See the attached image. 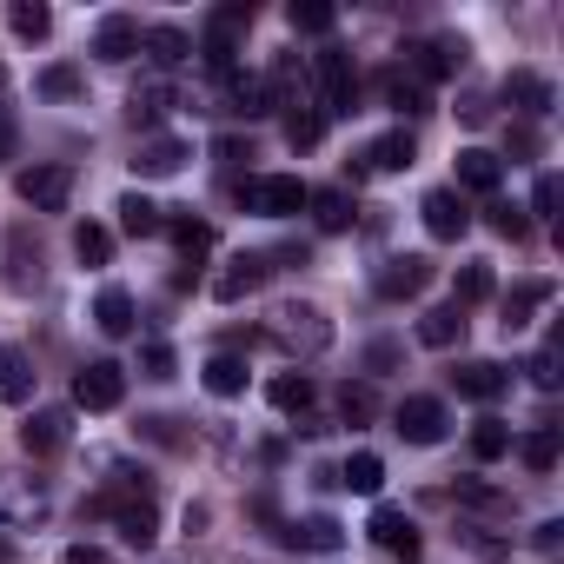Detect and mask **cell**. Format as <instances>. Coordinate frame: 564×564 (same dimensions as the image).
Wrapping results in <instances>:
<instances>
[{"mask_svg":"<svg viewBox=\"0 0 564 564\" xmlns=\"http://www.w3.org/2000/svg\"><path fill=\"white\" fill-rule=\"evenodd\" d=\"M265 339L286 352V359H319L326 346H333V319L319 313V306H272V319H265Z\"/></svg>","mask_w":564,"mask_h":564,"instance_id":"cell-1","label":"cell"},{"mask_svg":"<svg viewBox=\"0 0 564 564\" xmlns=\"http://www.w3.org/2000/svg\"><path fill=\"white\" fill-rule=\"evenodd\" d=\"M246 28H252V8H246V0H226V8L206 14L199 54H206L213 74H232V67H239V41H246Z\"/></svg>","mask_w":564,"mask_h":564,"instance_id":"cell-2","label":"cell"},{"mask_svg":"<svg viewBox=\"0 0 564 564\" xmlns=\"http://www.w3.org/2000/svg\"><path fill=\"white\" fill-rule=\"evenodd\" d=\"M239 206L246 213H265V219H293L306 206V180L300 173H259L239 186Z\"/></svg>","mask_w":564,"mask_h":564,"instance_id":"cell-3","label":"cell"},{"mask_svg":"<svg viewBox=\"0 0 564 564\" xmlns=\"http://www.w3.org/2000/svg\"><path fill=\"white\" fill-rule=\"evenodd\" d=\"M313 74H319V87H326V113L352 120V113H359V80H352V54H346V47H319Z\"/></svg>","mask_w":564,"mask_h":564,"instance_id":"cell-4","label":"cell"},{"mask_svg":"<svg viewBox=\"0 0 564 564\" xmlns=\"http://www.w3.org/2000/svg\"><path fill=\"white\" fill-rule=\"evenodd\" d=\"M120 399H127V366H113V359L80 366V379H74V405L80 412H113Z\"/></svg>","mask_w":564,"mask_h":564,"instance_id":"cell-5","label":"cell"},{"mask_svg":"<svg viewBox=\"0 0 564 564\" xmlns=\"http://www.w3.org/2000/svg\"><path fill=\"white\" fill-rule=\"evenodd\" d=\"M0 252H8V286H14V293H41V279H47V252H41V239H28V226H8Z\"/></svg>","mask_w":564,"mask_h":564,"instance_id":"cell-6","label":"cell"},{"mask_svg":"<svg viewBox=\"0 0 564 564\" xmlns=\"http://www.w3.org/2000/svg\"><path fill=\"white\" fill-rule=\"evenodd\" d=\"M21 199L34 206V213H67V199H74V166H21Z\"/></svg>","mask_w":564,"mask_h":564,"instance_id":"cell-7","label":"cell"},{"mask_svg":"<svg viewBox=\"0 0 564 564\" xmlns=\"http://www.w3.org/2000/svg\"><path fill=\"white\" fill-rule=\"evenodd\" d=\"M372 286H379V300H419V293L432 286V259H425V252H399V259L379 265Z\"/></svg>","mask_w":564,"mask_h":564,"instance_id":"cell-8","label":"cell"},{"mask_svg":"<svg viewBox=\"0 0 564 564\" xmlns=\"http://www.w3.org/2000/svg\"><path fill=\"white\" fill-rule=\"evenodd\" d=\"M392 432H399L405 445H438V438H445V405L425 399V392H412V399L392 412Z\"/></svg>","mask_w":564,"mask_h":564,"instance_id":"cell-9","label":"cell"},{"mask_svg":"<svg viewBox=\"0 0 564 564\" xmlns=\"http://www.w3.org/2000/svg\"><path fill=\"white\" fill-rule=\"evenodd\" d=\"M265 272H272V265H265L259 252H232V259H226V272L213 279V300H219V306H239V300H252V293L265 286Z\"/></svg>","mask_w":564,"mask_h":564,"instance_id":"cell-10","label":"cell"},{"mask_svg":"<svg viewBox=\"0 0 564 564\" xmlns=\"http://www.w3.org/2000/svg\"><path fill=\"white\" fill-rule=\"evenodd\" d=\"M366 531H372V544H379V551H392V557H405V564H412V557L425 551V538H419V524H412V518H405L399 505H379Z\"/></svg>","mask_w":564,"mask_h":564,"instance_id":"cell-11","label":"cell"},{"mask_svg":"<svg viewBox=\"0 0 564 564\" xmlns=\"http://www.w3.org/2000/svg\"><path fill=\"white\" fill-rule=\"evenodd\" d=\"M186 160H193V147H186L180 133H153V140H140V153H133V173H140V180H173Z\"/></svg>","mask_w":564,"mask_h":564,"instance_id":"cell-12","label":"cell"},{"mask_svg":"<svg viewBox=\"0 0 564 564\" xmlns=\"http://www.w3.org/2000/svg\"><path fill=\"white\" fill-rule=\"evenodd\" d=\"M425 232L432 239H465L471 232V206H465V193H452V186H438V193H425Z\"/></svg>","mask_w":564,"mask_h":564,"instance_id":"cell-13","label":"cell"},{"mask_svg":"<svg viewBox=\"0 0 564 564\" xmlns=\"http://www.w3.org/2000/svg\"><path fill=\"white\" fill-rule=\"evenodd\" d=\"M498 186H505V160L485 153V147H465V153H458V186H452V193H485V199H498Z\"/></svg>","mask_w":564,"mask_h":564,"instance_id":"cell-14","label":"cell"},{"mask_svg":"<svg viewBox=\"0 0 564 564\" xmlns=\"http://www.w3.org/2000/svg\"><path fill=\"white\" fill-rule=\"evenodd\" d=\"M405 54H412V67H419V87H425V80H445V74L465 67V41H452V34H445V41H412Z\"/></svg>","mask_w":564,"mask_h":564,"instance_id":"cell-15","label":"cell"},{"mask_svg":"<svg viewBox=\"0 0 564 564\" xmlns=\"http://www.w3.org/2000/svg\"><path fill=\"white\" fill-rule=\"evenodd\" d=\"M505 100H511L518 113H531V120H544V113L557 107L551 80H544V74H531V67H511V74H505Z\"/></svg>","mask_w":564,"mask_h":564,"instance_id":"cell-16","label":"cell"},{"mask_svg":"<svg viewBox=\"0 0 564 564\" xmlns=\"http://www.w3.org/2000/svg\"><path fill=\"white\" fill-rule=\"evenodd\" d=\"M412 160H419V140H412L405 127H392V133H379V140H372V147L359 153V166H366V173H405Z\"/></svg>","mask_w":564,"mask_h":564,"instance_id":"cell-17","label":"cell"},{"mask_svg":"<svg viewBox=\"0 0 564 564\" xmlns=\"http://www.w3.org/2000/svg\"><path fill=\"white\" fill-rule=\"evenodd\" d=\"M452 386H458V399H478V405H491V399L511 386V372H505L498 359H465V366L452 372Z\"/></svg>","mask_w":564,"mask_h":564,"instance_id":"cell-18","label":"cell"},{"mask_svg":"<svg viewBox=\"0 0 564 564\" xmlns=\"http://www.w3.org/2000/svg\"><path fill=\"white\" fill-rule=\"evenodd\" d=\"M226 107H232V113H246V120H265L279 100H272L265 74H239V67H232V74H226Z\"/></svg>","mask_w":564,"mask_h":564,"instance_id":"cell-19","label":"cell"},{"mask_svg":"<svg viewBox=\"0 0 564 564\" xmlns=\"http://www.w3.org/2000/svg\"><path fill=\"white\" fill-rule=\"evenodd\" d=\"M306 206H313L319 232H352V219H359V206H352L346 186H306Z\"/></svg>","mask_w":564,"mask_h":564,"instance_id":"cell-20","label":"cell"},{"mask_svg":"<svg viewBox=\"0 0 564 564\" xmlns=\"http://www.w3.org/2000/svg\"><path fill=\"white\" fill-rule=\"evenodd\" d=\"M279 544H293V551H339L346 544V524L339 518H306V524H279Z\"/></svg>","mask_w":564,"mask_h":564,"instance_id":"cell-21","label":"cell"},{"mask_svg":"<svg viewBox=\"0 0 564 564\" xmlns=\"http://www.w3.org/2000/svg\"><path fill=\"white\" fill-rule=\"evenodd\" d=\"M34 359L21 352V346H0V405H28L34 399Z\"/></svg>","mask_w":564,"mask_h":564,"instance_id":"cell-22","label":"cell"},{"mask_svg":"<svg viewBox=\"0 0 564 564\" xmlns=\"http://www.w3.org/2000/svg\"><path fill=\"white\" fill-rule=\"evenodd\" d=\"M94 54H100V61H113V67H120V61H133V54H140V21H133V14H107V21H100V34H94Z\"/></svg>","mask_w":564,"mask_h":564,"instance_id":"cell-23","label":"cell"},{"mask_svg":"<svg viewBox=\"0 0 564 564\" xmlns=\"http://www.w3.org/2000/svg\"><path fill=\"white\" fill-rule=\"evenodd\" d=\"M67 432H74L67 412H34V419L21 425V452H28V458H54V452L67 445Z\"/></svg>","mask_w":564,"mask_h":564,"instance_id":"cell-24","label":"cell"},{"mask_svg":"<svg viewBox=\"0 0 564 564\" xmlns=\"http://www.w3.org/2000/svg\"><path fill=\"white\" fill-rule=\"evenodd\" d=\"M265 399L279 405V412H286V419H313V372H279L272 386H265Z\"/></svg>","mask_w":564,"mask_h":564,"instance_id":"cell-25","label":"cell"},{"mask_svg":"<svg viewBox=\"0 0 564 564\" xmlns=\"http://www.w3.org/2000/svg\"><path fill=\"white\" fill-rule=\"evenodd\" d=\"M140 47L153 54V67H180V61H193V34H186V28H173V21L147 28V34H140Z\"/></svg>","mask_w":564,"mask_h":564,"instance_id":"cell-26","label":"cell"},{"mask_svg":"<svg viewBox=\"0 0 564 564\" xmlns=\"http://www.w3.org/2000/svg\"><path fill=\"white\" fill-rule=\"evenodd\" d=\"M94 326H100L107 339H133V293H127V286H107V293L94 300Z\"/></svg>","mask_w":564,"mask_h":564,"instance_id":"cell-27","label":"cell"},{"mask_svg":"<svg viewBox=\"0 0 564 564\" xmlns=\"http://www.w3.org/2000/svg\"><path fill=\"white\" fill-rule=\"evenodd\" d=\"M544 300H551V279H518V286L505 293V333H524Z\"/></svg>","mask_w":564,"mask_h":564,"instance_id":"cell-28","label":"cell"},{"mask_svg":"<svg viewBox=\"0 0 564 564\" xmlns=\"http://www.w3.org/2000/svg\"><path fill=\"white\" fill-rule=\"evenodd\" d=\"M491 300V265L485 259H465L458 272H452V306L465 313V306H485Z\"/></svg>","mask_w":564,"mask_h":564,"instance_id":"cell-29","label":"cell"},{"mask_svg":"<svg viewBox=\"0 0 564 564\" xmlns=\"http://www.w3.org/2000/svg\"><path fill=\"white\" fill-rule=\"evenodd\" d=\"M120 232H133V239H153V232H166V219H160V206L147 199V193H120Z\"/></svg>","mask_w":564,"mask_h":564,"instance_id":"cell-30","label":"cell"},{"mask_svg":"<svg viewBox=\"0 0 564 564\" xmlns=\"http://www.w3.org/2000/svg\"><path fill=\"white\" fill-rule=\"evenodd\" d=\"M419 339H425L432 352H452V346L465 339V313H458V306H432V313L419 319Z\"/></svg>","mask_w":564,"mask_h":564,"instance_id":"cell-31","label":"cell"},{"mask_svg":"<svg viewBox=\"0 0 564 564\" xmlns=\"http://www.w3.org/2000/svg\"><path fill=\"white\" fill-rule=\"evenodd\" d=\"M166 107H173V87H166V80H140V87L127 94V120H133V127H153Z\"/></svg>","mask_w":564,"mask_h":564,"instance_id":"cell-32","label":"cell"},{"mask_svg":"<svg viewBox=\"0 0 564 564\" xmlns=\"http://www.w3.org/2000/svg\"><path fill=\"white\" fill-rule=\"evenodd\" d=\"M199 379H206V392H213V399H239V392H246V359H232V352H213Z\"/></svg>","mask_w":564,"mask_h":564,"instance_id":"cell-33","label":"cell"},{"mask_svg":"<svg viewBox=\"0 0 564 564\" xmlns=\"http://www.w3.org/2000/svg\"><path fill=\"white\" fill-rule=\"evenodd\" d=\"M339 485H352L359 498H379V485H386V458H379V452H352V458L339 465Z\"/></svg>","mask_w":564,"mask_h":564,"instance_id":"cell-34","label":"cell"},{"mask_svg":"<svg viewBox=\"0 0 564 564\" xmlns=\"http://www.w3.org/2000/svg\"><path fill=\"white\" fill-rule=\"evenodd\" d=\"M379 94H386V107H399V113H432V94H425L412 74H399V67L379 80Z\"/></svg>","mask_w":564,"mask_h":564,"instance_id":"cell-35","label":"cell"},{"mask_svg":"<svg viewBox=\"0 0 564 564\" xmlns=\"http://www.w3.org/2000/svg\"><path fill=\"white\" fill-rule=\"evenodd\" d=\"M339 419H346V425H372V419H379L372 379H346V386H339Z\"/></svg>","mask_w":564,"mask_h":564,"instance_id":"cell-36","label":"cell"},{"mask_svg":"<svg viewBox=\"0 0 564 564\" xmlns=\"http://www.w3.org/2000/svg\"><path fill=\"white\" fill-rule=\"evenodd\" d=\"M286 21H293V34H333L339 28V8H333V0H293Z\"/></svg>","mask_w":564,"mask_h":564,"instance_id":"cell-37","label":"cell"},{"mask_svg":"<svg viewBox=\"0 0 564 564\" xmlns=\"http://www.w3.org/2000/svg\"><path fill=\"white\" fill-rule=\"evenodd\" d=\"M166 232H173V246H180L186 265H199V259L213 252V226H206V219H166Z\"/></svg>","mask_w":564,"mask_h":564,"instance_id":"cell-38","label":"cell"},{"mask_svg":"<svg viewBox=\"0 0 564 564\" xmlns=\"http://www.w3.org/2000/svg\"><path fill=\"white\" fill-rule=\"evenodd\" d=\"M505 452H511V425H505V419H478V425H471V458H478V465H498Z\"/></svg>","mask_w":564,"mask_h":564,"instance_id":"cell-39","label":"cell"},{"mask_svg":"<svg viewBox=\"0 0 564 564\" xmlns=\"http://www.w3.org/2000/svg\"><path fill=\"white\" fill-rule=\"evenodd\" d=\"M319 140H326V113L293 107V113H286V147H293V153H306V147H319Z\"/></svg>","mask_w":564,"mask_h":564,"instance_id":"cell-40","label":"cell"},{"mask_svg":"<svg viewBox=\"0 0 564 564\" xmlns=\"http://www.w3.org/2000/svg\"><path fill=\"white\" fill-rule=\"evenodd\" d=\"M518 458H524L531 471H551V465H557V425H538V432H524V438H518Z\"/></svg>","mask_w":564,"mask_h":564,"instance_id":"cell-41","label":"cell"},{"mask_svg":"<svg viewBox=\"0 0 564 564\" xmlns=\"http://www.w3.org/2000/svg\"><path fill=\"white\" fill-rule=\"evenodd\" d=\"M8 28H14L21 41H47V34H54V14L41 8V0H21V8H8Z\"/></svg>","mask_w":564,"mask_h":564,"instance_id":"cell-42","label":"cell"},{"mask_svg":"<svg viewBox=\"0 0 564 564\" xmlns=\"http://www.w3.org/2000/svg\"><path fill=\"white\" fill-rule=\"evenodd\" d=\"M74 252H80V265H107L113 259V232L87 219V226H74Z\"/></svg>","mask_w":564,"mask_h":564,"instance_id":"cell-43","label":"cell"},{"mask_svg":"<svg viewBox=\"0 0 564 564\" xmlns=\"http://www.w3.org/2000/svg\"><path fill=\"white\" fill-rule=\"evenodd\" d=\"M458 505L491 511V518H505V511H511V498H505V491H491V485H478V478H458Z\"/></svg>","mask_w":564,"mask_h":564,"instance_id":"cell-44","label":"cell"},{"mask_svg":"<svg viewBox=\"0 0 564 564\" xmlns=\"http://www.w3.org/2000/svg\"><path fill=\"white\" fill-rule=\"evenodd\" d=\"M140 372H147V379H173V372H180L173 346H166V339H147V346H140Z\"/></svg>","mask_w":564,"mask_h":564,"instance_id":"cell-45","label":"cell"},{"mask_svg":"<svg viewBox=\"0 0 564 564\" xmlns=\"http://www.w3.org/2000/svg\"><path fill=\"white\" fill-rule=\"evenodd\" d=\"M80 87H87L80 67H47V74H41V94H47V100H74Z\"/></svg>","mask_w":564,"mask_h":564,"instance_id":"cell-46","label":"cell"},{"mask_svg":"<svg viewBox=\"0 0 564 564\" xmlns=\"http://www.w3.org/2000/svg\"><path fill=\"white\" fill-rule=\"evenodd\" d=\"M485 213H491V232H505V239H511V246H518V239H524V232H531V219H524V213H518V206H505V199H491V206H485Z\"/></svg>","mask_w":564,"mask_h":564,"instance_id":"cell-47","label":"cell"},{"mask_svg":"<svg viewBox=\"0 0 564 564\" xmlns=\"http://www.w3.org/2000/svg\"><path fill=\"white\" fill-rule=\"evenodd\" d=\"M531 551H538L544 564H557V557H564V518H544V524L531 531Z\"/></svg>","mask_w":564,"mask_h":564,"instance_id":"cell-48","label":"cell"},{"mask_svg":"<svg viewBox=\"0 0 564 564\" xmlns=\"http://www.w3.org/2000/svg\"><path fill=\"white\" fill-rule=\"evenodd\" d=\"M557 199H564L557 173H538V186H531V213H538V219H557Z\"/></svg>","mask_w":564,"mask_h":564,"instance_id":"cell-49","label":"cell"},{"mask_svg":"<svg viewBox=\"0 0 564 564\" xmlns=\"http://www.w3.org/2000/svg\"><path fill=\"white\" fill-rule=\"evenodd\" d=\"M524 372H531V386H538V392H551V386H557V339H551V346H538Z\"/></svg>","mask_w":564,"mask_h":564,"instance_id":"cell-50","label":"cell"},{"mask_svg":"<svg viewBox=\"0 0 564 564\" xmlns=\"http://www.w3.org/2000/svg\"><path fill=\"white\" fill-rule=\"evenodd\" d=\"M505 147H511L518 160H531V153H538V127H531V120H518V127L505 133Z\"/></svg>","mask_w":564,"mask_h":564,"instance_id":"cell-51","label":"cell"},{"mask_svg":"<svg viewBox=\"0 0 564 564\" xmlns=\"http://www.w3.org/2000/svg\"><path fill=\"white\" fill-rule=\"evenodd\" d=\"M399 359H405V352H399L392 339H379V346H366V372H392Z\"/></svg>","mask_w":564,"mask_h":564,"instance_id":"cell-52","label":"cell"},{"mask_svg":"<svg viewBox=\"0 0 564 564\" xmlns=\"http://www.w3.org/2000/svg\"><path fill=\"white\" fill-rule=\"evenodd\" d=\"M213 153H219L226 166H239V160H252V147H246L239 133H219V140H213Z\"/></svg>","mask_w":564,"mask_h":564,"instance_id":"cell-53","label":"cell"},{"mask_svg":"<svg viewBox=\"0 0 564 564\" xmlns=\"http://www.w3.org/2000/svg\"><path fill=\"white\" fill-rule=\"evenodd\" d=\"M14 147H21V127H14L8 107H0V160H14Z\"/></svg>","mask_w":564,"mask_h":564,"instance_id":"cell-54","label":"cell"},{"mask_svg":"<svg viewBox=\"0 0 564 564\" xmlns=\"http://www.w3.org/2000/svg\"><path fill=\"white\" fill-rule=\"evenodd\" d=\"M61 564H113V557H107L100 544H67V557H61Z\"/></svg>","mask_w":564,"mask_h":564,"instance_id":"cell-55","label":"cell"},{"mask_svg":"<svg viewBox=\"0 0 564 564\" xmlns=\"http://www.w3.org/2000/svg\"><path fill=\"white\" fill-rule=\"evenodd\" d=\"M0 80H8V67H0Z\"/></svg>","mask_w":564,"mask_h":564,"instance_id":"cell-56","label":"cell"}]
</instances>
